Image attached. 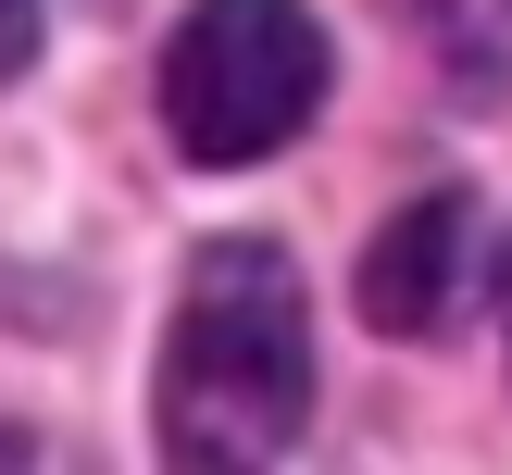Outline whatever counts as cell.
<instances>
[{
  "instance_id": "obj_1",
  "label": "cell",
  "mask_w": 512,
  "mask_h": 475,
  "mask_svg": "<svg viewBox=\"0 0 512 475\" xmlns=\"http://www.w3.org/2000/svg\"><path fill=\"white\" fill-rule=\"evenodd\" d=\"M313 413V313L300 263L275 238H213L175 288L163 375H150V438L163 475H275Z\"/></svg>"
},
{
  "instance_id": "obj_4",
  "label": "cell",
  "mask_w": 512,
  "mask_h": 475,
  "mask_svg": "<svg viewBox=\"0 0 512 475\" xmlns=\"http://www.w3.org/2000/svg\"><path fill=\"white\" fill-rule=\"evenodd\" d=\"M400 25L425 38V63H438L463 100L512 88V0H400Z\"/></svg>"
},
{
  "instance_id": "obj_6",
  "label": "cell",
  "mask_w": 512,
  "mask_h": 475,
  "mask_svg": "<svg viewBox=\"0 0 512 475\" xmlns=\"http://www.w3.org/2000/svg\"><path fill=\"white\" fill-rule=\"evenodd\" d=\"M0 475H50V463H38V438H25V425H0Z\"/></svg>"
},
{
  "instance_id": "obj_5",
  "label": "cell",
  "mask_w": 512,
  "mask_h": 475,
  "mask_svg": "<svg viewBox=\"0 0 512 475\" xmlns=\"http://www.w3.org/2000/svg\"><path fill=\"white\" fill-rule=\"evenodd\" d=\"M25 50H38V0H0V75H25Z\"/></svg>"
},
{
  "instance_id": "obj_2",
  "label": "cell",
  "mask_w": 512,
  "mask_h": 475,
  "mask_svg": "<svg viewBox=\"0 0 512 475\" xmlns=\"http://www.w3.org/2000/svg\"><path fill=\"white\" fill-rule=\"evenodd\" d=\"M325 100V25L300 0H200L163 38V125L188 163H263Z\"/></svg>"
},
{
  "instance_id": "obj_3",
  "label": "cell",
  "mask_w": 512,
  "mask_h": 475,
  "mask_svg": "<svg viewBox=\"0 0 512 475\" xmlns=\"http://www.w3.org/2000/svg\"><path fill=\"white\" fill-rule=\"evenodd\" d=\"M463 288H475V200L463 188H425L413 213L375 225V250H363V325L375 338H438L463 313Z\"/></svg>"
}]
</instances>
